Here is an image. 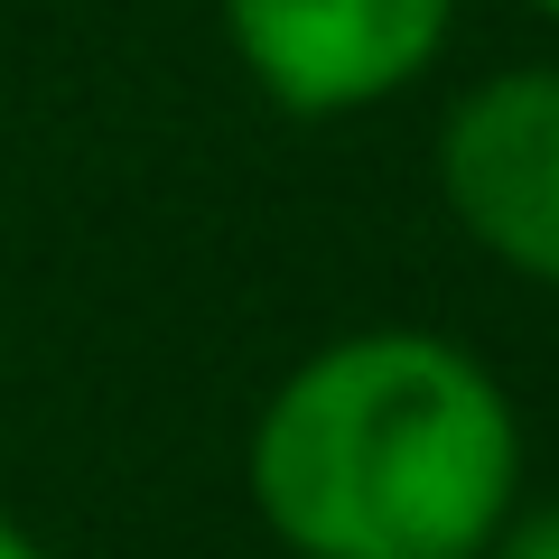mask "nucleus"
Listing matches in <instances>:
<instances>
[{
  "instance_id": "f257e3e1",
  "label": "nucleus",
  "mask_w": 559,
  "mask_h": 559,
  "mask_svg": "<svg viewBox=\"0 0 559 559\" xmlns=\"http://www.w3.org/2000/svg\"><path fill=\"white\" fill-rule=\"evenodd\" d=\"M252 503L299 559H476L522 503V419L466 345L364 326L261 401Z\"/></svg>"
},
{
  "instance_id": "f03ea898",
  "label": "nucleus",
  "mask_w": 559,
  "mask_h": 559,
  "mask_svg": "<svg viewBox=\"0 0 559 559\" xmlns=\"http://www.w3.org/2000/svg\"><path fill=\"white\" fill-rule=\"evenodd\" d=\"M457 0H224L242 75L299 121H345L411 94L448 47Z\"/></svg>"
},
{
  "instance_id": "7ed1b4c3",
  "label": "nucleus",
  "mask_w": 559,
  "mask_h": 559,
  "mask_svg": "<svg viewBox=\"0 0 559 559\" xmlns=\"http://www.w3.org/2000/svg\"><path fill=\"white\" fill-rule=\"evenodd\" d=\"M439 197L485 261L559 289V66H513L457 94L439 131Z\"/></svg>"
},
{
  "instance_id": "20e7f679",
  "label": "nucleus",
  "mask_w": 559,
  "mask_h": 559,
  "mask_svg": "<svg viewBox=\"0 0 559 559\" xmlns=\"http://www.w3.org/2000/svg\"><path fill=\"white\" fill-rule=\"evenodd\" d=\"M476 559H559V495H550V503H513L503 532L485 540Z\"/></svg>"
},
{
  "instance_id": "39448f33",
  "label": "nucleus",
  "mask_w": 559,
  "mask_h": 559,
  "mask_svg": "<svg viewBox=\"0 0 559 559\" xmlns=\"http://www.w3.org/2000/svg\"><path fill=\"white\" fill-rule=\"evenodd\" d=\"M0 559H47V550H38V540H28V532H20L10 513H0Z\"/></svg>"
},
{
  "instance_id": "423d86ee",
  "label": "nucleus",
  "mask_w": 559,
  "mask_h": 559,
  "mask_svg": "<svg viewBox=\"0 0 559 559\" xmlns=\"http://www.w3.org/2000/svg\"><path fill=\"white\" fill-rule=\"evenodd\" d=\"M532 10H540V20H559V0H532Z\"/></svg>"
}]
</instances>
